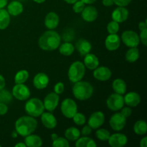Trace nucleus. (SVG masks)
Masks as SVG:
<instances>
[{
    "label": "nucleus",
    "instance_id": "1",
    "mask_svg": "<svg viewBox=\"0 0 147 147\" xmlns=\"http://www.w3.org/2000/svg\"><path fill=\"white\" fill-rule=\"evenodd\" d=\"M61 42L60 35L53 30H49L43 33L38 40V45L45 51H53L58 48Z\"/></svg>",
    "mask_w": 147,
    "mask_h": 147
},
{
    "label": "nucleus",
    "instance_id": "2",
    "mask_svg": "<svg viewBox=\"0 0 147 147\" xmlns=\"http://www.w3.org/2000/svg\"><path fill=\"white\" fill-rule=\"evenodd\" d=\"M37 127V121L34 117L24 116L19 118L15 122V130L18 135L25 137L32 134Z\"/></svg>",
    "mask_w": 147,
    "mask_h": 147
},
{
    "label": "nucleus",
    "instance_id": "3",
    "mask_svg": "<svg viewBox=\"0 0 147 147\" xmlns=\"http://www.w3.org/2000/svg\"><path fill=\"white\" fill-rule=\"evenodd\" d=\"M73 94L76 98L80 100H86L90 98L93 94V87L86 81H78L73 87Z\"/></svg>",
    "mask_w": 147,
    "mask_h": 147
},
{
    "label": "nucleus",
    "instance_id": "4",
    "mask_svg": "<svg viewBox=\"0 0 147 147\" xmlns=\"http://www.w3.org/2000/svg\"><path fill=\"white\" fill-rule=\"evenodd\" d=\"M24 110L29 116L34 118L38 117L44 112V104L40 99L33 98L26 102Z\"/></svg>",
    "mask_w": 147,
    "mask_h": 147
},
{
    "label": "nucleus",
    "instance_id": "5",
    "mask_svg": "<svg viewBox=\"0 0 147 147\" xmlns=\"http://www.w3.org/2000/svg\"><path fill=\"white\" fill-rule=\"evenodd\" d=\"M86 73V66L80 61H76L70 65L68 70V78L70 82L75 83L82 80Z\"/></svg>",
    "mask_w": 147,
    "mask_h": 147
},
{
    "label": "nucleus",
    "instance_id": "6",
    "mask_svg": "<svg viewBox=\"0 0 147 147\" xmlns=\"http://www.w3.org/2000/svg\"><path fill=\"white\" fill-rule=\"evenodd\" d=\"M60 110L65 117L72 119L78 112L77 103L73 99L66 98L62 102Z\"/></svg>",
    "mask_w": 147,
    "mask_h": 147
},
{
    "label": "nucleus",
    "instance_id": "7",
    "mask_svg": "<svg viewBox=\"0 0 147 147\" xmlns=\"http://www.w3.org/2000/svg\"><path fill=\"white\" fill-rule=\"evenodd\" d=\"M121 40L127 47H136L140 43L139 36L133 30H126L121 34Z\"/></svg>",
    "mask_w": 147,
    "mask_h": 147
},
{
    "label": "nucleus",
    "instance_id": "8",
    "mask_svg": "<svg viewBox=\"0 0 147 147\" xmlns=\"http://www.w3.org/2000/svg\"><path fill=\"white\" fill-rule=\"evenodd\" d=\"M108 108L113 111H118L121 110L124 106V99L122 95L118 93H113L106 100Z\"/></svg>",
    "mask_w": 147,
    "mask_h": 147
},
{
    "label": "nucleus",
    "instance_id": "9",
    "mask_svg": "<svg viewBox=\"0 0 147 147\" xmlns=\"http://www.w3.org/2000/svg\"><path fill=\"white\" fill-rule=\"evenodd\" d=\"M30 90L24 83L16 84L12 88V96L19 100H26L30 97Z\"/></svg>",
    "mask_w": 147,
    "mask_h": 147
},
{
    "label": "nucleus",
    "instance_id": "10",
    "mask_svg": "<svg viewBox=\"0 0 147 147\" xmlns=\"http://www.w3.org/2000/svg\"><path fill=\"white\" fill-rule=\"evenodd\" d=\"M126 123V118L121 113H116L112 115L109 121L111 128L115 131H120L125 127Z\"/></svg>",
    "mask_w": 147,
    "mask_h": 147
},
{
    "label": "nucleus",
    "instance_id": "11",
    "mask_svg": "<svg viewBox=\"0 0 147 147\" xmlns=\"http://www.w3.org/2000/svg\"><path fill=\"white\" fill-rule=\"evenodd\" d=\"M59 100H60V97L59 95L55 93V92L48 93L45 96L44 99V104L45 109L50 112H53L56 109L59 104Z\"/></svg>",
    "mask_w": 147,
    "mask_h": 147
},
{
    "label": "nucleus",
    "instance_id": "12",
    "mask_svg": "<svg viewBox=\"0 0 147 147\" xmlns=\"http://www.w3.org/2000/svg\"><path fill=\"white\" fill-rule=\"evenodd\" d=\"M105 115L101 111H96L92 113L88 119V124L92 129H98L104 123Z\"/></svg>",
    "mask_w": 147,
    "mask_h": 147
},
{
    "label": "nucleus",
    "instance_id": "13",
    "mask_svg": "<svg viewBox=\"0 0 147 147\" xmlns=\"http://www.w3.org/2000/svg\"><path fill=\"white\" fill-rule=\"evenodd\" d=\"M108 141L111 147H123L127 144L128 138L123 134L116 133L111 135Z\"/></svg>",
    "mask_w": 147,
    "mask_h": 147
},
{
    "label": "nucleus",
    "instance_id": "14",
    "mask_svg": "<svg viewBox=\"0 0 147 147\" xmlns=\"http://www.w3.org/2000/svg\"><path fill=\"white\" fill-rule=\"evenodd\" d=\"M93 70H94L93 73V77L98 80H100V81H106V80H109L111 78V71L107 67H105V66L97 67Z\"/></svg>",
    "mask_w": 147,
    "mask_h": 147
},
{
    "label": "nucleus",
    "instance_id": "15",
    "mask_svg": "<svg viewBox=\"0 0 147 147\" xmlns=\"http://www.w3.org/2000/svg\"><path fill=\"white\" fill-rule=\"evenodd\" d=\"M98 16L97 9L93 6L85 7L81 12V17L84 21L87 22H93Z\"/></svg>",
    "mask_w": 147,
    "mask_h": 147
},
{
    "label": "nucleus",
    "instance_id": "16",
    "mask_svg": "<svg viewBox=\"0 0 147 147\" xmlns=\"http://www.w3.org/2000/svg\"><path fill=\"white\" fill-rule=\"evenodd\" d=\"M121 38L117 34H110L105 40V46L109 51H115L120 47Z\"/></svg>",
    "mask_w": 147,
    "mask_h": 147
},
{
    "label": "nucleus",
    "instance_id": "17",
    "mask_svg": "<svg viewBox=\"0 0 147 147\" xmlns=\"http://www.w3.org/2000/svg\"><path fill=\"white\" fill-rule=\"evenodd\" d=\"M129 10L125 7H119L115 9L111 14V17L113 21L118 23H122L126 21L129 17Z\"/></svg>",
    "mask_w": 147,
    "mask_h": 147
},
{
    "label": "nucleus",
    "instance_id": "18",
    "mask_svg": "<svg viewBox=\"0 0 147 147\" xmlns=\"http://www.w3.org/2000/svg\"><path fill=\"white\" fill-rule=\"evenodd\" d=\"M49 77L44 73H37L33 78V85L38 90H42L49 84Z\"/></svg>",
    "mask_w": 147,
    "mask_h": 147
},
{
    "label": "nucleus",
    "instance_id": "19",
    "mask_svg": "<svg viewBox=\"0 0 147 147\" xmlns=\"http://www.w3.org/2000/svg\"><path fill=\"white\" fill-rule=\"evenodd\" d=\"M41 121L43 126L47 129H55L57 126V119L55 116L52 113H45L43 112L41 114Z\"/></svg>",
    "mask_w": 147,
    "mask_h": 147
},
{
    "label": "nucleus",
    "instance_id": "20",
    "mask_svg": "<svg viewBox=\"0 0 147 147\" xmlns=\"http://www.w3.org/2000/svg\"><path fill=\"white\" fill-rule=\"evenodd\" d=\"M60 22L59 16L55 12H49L45 18V25L49 30H54L57 27Z\"/></svg>",
    "mask_w": 147,
    "mask_h": 147
},
{
    "label": "nucleus",
    "instance_id": "21",
    "mask_svg": "<svg viewBox=\"0 0 147 147\" xmlns=\"http://www.w3.org/2000/svg\"><path fill=\"white\" fill-rule=\"evenodd\" d=\"M124 103L129 107H136L141 102V96L136 92H129L123 97Z\"/></svg>",
    "mask_w": 147,
    "mask_h": 147
},
{
    "label": "nucleus",
    "instance_id": "22",
    "mask_svg": "<svg viewBox=\"0 0 147 147\" xmlns=\"http://www.w3.org/2000/svg\"><path fill=\"white\" fill-rule=\"evenodd\" d=\"M24 7L22 4L19 1H12L7 6V11L11 16H18L22 13Z\"/></svg>",
    "mask_w": 147,
    "mask_h": 147
},
{
    "label": "nucleus",
    "instance_id": "23",
    "mask_svg": "<svg viewBox=\"0 0 147 147\" xmlns=\"http://www.w3.org/2000/svg\"><path fill=\"white\" fill-rule=\"evenodd\" d=\"M84 65L90 70H94L99 65L98 58L94 54L88 53L84 57Z\"/></svg>",
    "mask_w": 147,
    "mask_h": 147
},
{
    "label": "nucleus",
    "instance_id": "24",
    "mask_svg": "<svg viewBox=\"0 0 147 147\" xmlns=\"http://www.w3.org/2000/svg\"><path fill=\"white\" fill-rule=\"evenodd\" d=\"M92 49V45L89 41L86 40H79L76 43V50L79 52L82 56H85L90 52Z\"/></svg>",
    "mask_w": 147,
    "mask_h": 147
},
{
    "label": "nucleus",
    "instance_id": "25",
    "mask_svg": "<svg viewBox=\"0 0 147 147\" xmlns=\"http://www.w3.org/2000/svg\"><path fill=\"white\" fill-rule=\"evenodd\" d=\"M24 144L28 147H40L42 145V140L39 136L32 134L25 136Z\"/></svg>",
    "mask_w": 147,
    "mask_h": 147
},
{
    "label": "nucleus",
    "instance_id": "26",
    "mask_svg": "<svg viewBox=\"0 0 147 147\" xmlns=\"http://www.w3.org/2000/svg\"><path fill=\"white\" fill-rule=\"evenodd\" d=\"M112 87H113L115 93L120 95L124 94L126 91V88H127L126 82L121 78H117L113 80Z\"/></svg>",
    "mask_w": 147,
    "mask_h": 147
},
{
    "label": "nucleus",
    "instance_id": "27",
    "mask_svg": "<svg viewBox=\"0 0 147 147\" xmlns=\"http://www.w3.org/2000/svg\"><path fill=\"white\" fill-rule=\"evenodd\" d=\"M10 23V14L7 9H0V30H5Z\"/></svg>",
    "mask_w": 147,
    "mask_h": 147
},
{
    "label": "nucleus",
    "instance_id": "28",
    "mask_svg": "<svg viewBox=\"0 0 147 147\" xmlns=\"http://www.w3.org/2000/svg\"><path fill=\"white\" fill-rule=\"evenodd\" d=\"M97 144L96 142L88 136H83V137H79L76 141V147H96Z\"/></svg>",
    "mask_w": 147,
    "mask_h": 147
},
{
    "label": "nucleus",
    "instance_id": "29",
    "mask_svg": "<svg viewBox=\"0 0 147 147\" xmlns=\"http://www.w3.org/2000/svg\"><path fill=\"white\" fill-rule=\"evenodd\" d=\"M65 136L67 140L75 142L80 137V131L77 128L72 126L66 129L65 131Z\"/></svg>",
    "mask_w": 147,
    "mask_h": 147
},
{
    "label": "nucleus",
    "instance_id": "30",
    "mask_svg": "<svg viewBox=\"0 0 147 147\" xmlns=\"http://www.w3.org/2000/svg\"><path fill=\"white\" fill-rule=\"evenodd\" d=\"M59 52L64 56H70L74 53L75 47L73 44L69 42H65L59 46Z\"/></svg>",
    "mask_w": 147,
    "mask_h": 147
},
{
    "label": "nucleus",
    "instance_id": "31",
    "mask_svg": "<svg viewBox=\"0 0 147 147\" xmlns=\"http://www.w3.org/2000/svg\"><path fill=\"white\" fill-rule=\"evenodd\" d=\"M139 58V50L136 47H130L126 53V60L129 63H135Z\"/></svg>",
    "mask_w": 147,
    "mask_h": 147
},
{
    "label": "nucleus",
    "instance_id": "32",
    "mask_svg": "<svg viewBox=\"0 0 147 147\" xmlns=\"http://www.w3.org/2000/svg\"><path fill=\"white\" fill-rule=\"evenodd\" d=\"M134 131L137 135H144L147 132V124L144 121H138L134 126Z\"/></svg>",
    "mask_w": 147,
    "mask_h": 147
},
{
    "label": "nucleus",
    "instance_id": "33",
    "mask_svg": "<svg viewBox=\"0 0 147 147\" xmlns=\"http://www.w3.org/2000/svg\"><path fill=\"white\" fill-rule=\"evenodd\" d=\"M29 78V73L26 70H21L16 73L14 76V82L16 84L24 83Z\"/></svg>",
    "mask_w": 147,
    "mask_h": 147
},
{
    "label": "nucleus",
    "instance_id": "34",
    "mask_svg": "<svg viewBox=\"0 0 147 147\" xmlns=\"http://www.w3.org/2000/svg\"><path fill=\"white\" fill-rule=\"evenodd\" d=\"M12 100V94L5 89L0 90V103H4L6 104L11 103Z\"/></svg>",
    "mask_w": 147,
    "mask_h": 147
},
{
    "label": "nucleus",
    "instance_id": "35",
    "mask_svg": "<svg viewBox=\"0 0 147 147\" xmlns=\"http://www.w3.org/2000/svg\"><path fill=\"white\" fill-rule=\"evenodd\" d=\"M96 136L99 140L100 141H108L111 136V134L109 131L105 129H98L96 131Z\"/></svg>",
    "mask_w": 147,
    "mask_h": 147
},
{
    "label": "nucleus",
    "instance_id": "36",
    "mask_svg": "<svg viewBox=\"0 0 147 147\" xmlns=\"http://www.w3.org/2000/svg\"><path fill=\"white\" fill-rule=\"evenodd\" d=\"M53 146L54 147H69L68 140L66 138L57 137L55 140L53 141Z\"/></svg>",
    "mask_w": 147,
    "mask_h": 147
},
{
    "label": "nucleus",
    "instance_id": "37",
    "mask_svg": "<svg viewBox=\"0 0 147 147\" xmlns=\"http://www.w3.org/2000/svg\"><path fill=\"white\" fill-rule=\"evenodd\" d=\"M72 119H73L74 123L76 125H78V126H83L86 121V116H84V114L81 113H78V112H77Z\"/></svg>",
    "mask_w": 147,
    "mask_h": 147
},
{
    "label": "nucleus",
    "instance_id": "38",
    "mask_svg": "<svg viewBox=\"0 0 147 147\" xmlns=\"http://www.w3.org/2000/svg\"><path fill=\"white\" fill-rule=\"evenodd\" d=\"M107 31L109 34H117L119 31V23L116 21H111L108 24Z\"/></svg>",
    "mask_w": 147,
    "mask_h": 147
},
{
    "label": "nucleus",
    "instance_id": "39",
    "mask_svg": "<svg viewBox=\"0 0 147 147\" xmlns=\"http://www.w3.org/2000/svg\"><path fill=\"white\" fill-rule=\"evenodd\" d=\"M85 6V4L81 1V0H78L77 1L73 4V9L74 12L76 13H81L82 11L83 10Z\"/></svg>",
    "mask_w": 147,
    "mask_h": 147
},
{
    "label": "nucleus",
    "instance_id": "40",
    "mask_svg": "<svg viewBox=\"0 0 147 147\" xmlns=\"http://www.w3.org/2000/svg\"><path fill=\"white\" fill-rule=\"evenodd\" d=\"M65 89V86L63 84V83L62 82H58L57 83H56L55 86H54V91L55 93H57V94L60 95L61 93H63Z\"/></svg>",
    "mask_w": 147,
    "mask_h": 147
},
{
    "label": "nucleus",
    "instance_id": "41",
    "mask_svg": "<svg viewBox=\"0 0 147 147\" xmlns=\"http://www.w3.org/2000/svg\"><path fill=\"white\" fill-rule=\"evenodd\" d=\"M139 39H140V41L142 42V44H143L144 46H146V44H147V29L146 30L141 31L140 35H139Z\"/></svg>",
    "mask_w": 147,
    "mask_h": 147
},
{
    "label": "nucleus",
    "instance_id": "42",
    "mask_svg": "<svg viewBox=\"0 0 147 147\" xmlns=\"http://www.w3.org/2000/svg\"><path fill=\"white\" fill-rule=\"evenodd\" d=\"M131 0H113V2L118 7H126L131 3Z\"/></svg>",
    "mask_w": 147,
    "mask_h": 147
},
{
    "label": "nucleus",
    "instance_id": "43",
    "mask_svg": "<svg viewBox=\"0 0 147 147\" xmlns=\"http://www.w3.org/2000/svg\"><path fill=\"white\" fill-rule=\"evenodd\" d=\"M121 113L124 116L125 118H129V116L131 115L132 113V111L131 109V108L129 107H123L121 109Z\"/></svg>",
    "mask_w": 147,
    "mask_h": 147
},
{
    "label": "nucleus",
    "instance_id": "44",
    "mask_svg": "<svg viewBox=\"0 0 147 147\" xmlns=\"http://www.w3.org/2000/svg\"><path fill=\"white\" fill-rule=\"evenodd\" d=\"M92 133V129L87 125V126H84V127L82 129L81 132H80V134H82L83 136H88V135Z\"/></svg>",
    "mask_w": 147,
    "mask_h": 147
},
{
    "label": "nucleus",
    "instance_id": "45",
    "mask_svg": "<svg viewBox=\"0 0 147 147\" xmlns=\"http://www.w3.org/2000/svg\"><path fill=\"white\" fill-rule=\"evenodd\" d=\"M8 111V106L6 103H0V116L5 115Z\"/></svg>",
    "mask_w": 147,
    "mask_h": 147
},
{
    "label": "nucleus",
    "instance_id": "46",
    "mask_svg": "<svg viewBox=\"0 0 147 147\" xmlns=\"http://www.w3.org/2000/svg\"><path fill=\"white\" fill-rule=\"evenodd\" d=\"M139 30H140V31L146 30L147 29L146 22H139Z\"/></svg>",
    "mask_w": 147,
    "mask_h": 147
},
{
    "label": "nucleus",
    "instance_id": "47",
    "mask_svg": "<svg viewBox=\"0 0 147 147\" xmlns=\"http://www.w3.org/2000/svg\"><path fill=\"white\" fill-rule=\"evenodd\" d=\"M103 4L105 7H111L113 4H114L113 0H103Z\"/></svg>",
    "mask_w": 147,
    "mask_h": 147
},
{
    "label": "nucleus",
    "instance_id": "48",
    "mask_svg": "<svg viewBox=\"0 0 147 147\" xmlns=\"http://www.w3.org/2000/svg\"><path fill=\"white\" fill-rule=\"evenodd\" d=\"M4 87H5V79L4 76L0 75V90L4 88Z\"/></svg>",
    "mask_w": 147,
    "mask_h": 147
},
{
    "label": "nucleus",
    "instance_id": "49",
    "mask_svg": "<svg viewBox=\"0 0 147 147\" xmlns=\"http://www.w3.org/2000/svg\"><path fill=\"white\" fill-rule=\"evenodd\" d=\"M141 147H146L147 146V137L145 136L144 137L142 140L140 141V144H139Z\"/></svg>",
    "mask_w": 147,
    "mask_h": 147
},
{
    "label": "nucleus",
    "instance_id": "50",
    "mask_svg": "<svg viewBox=\"0 0 147 147\" xmlns=\"http://www.w3.org/2000/svg\"><path fill=\"white\" fill-rule=\"evenodd\" d=\"M8 4V0H0V9H3Z\"/></svg>",
    "mask_w": 147,
    "mask_h": 147
},
{
    "label": "nucleus",
    "instance_id": "51",
    "mask_svg": "<svg viewBox=\"0 0 147 147\" xmlns=\"http://www.w3.org/2000/svg\"><path fill=\"white\" fill-rule=\"evenodd\" d=\"M85 4H93L94 2H96V0H81Z\"/></svg>",
    "mask_w": 147,
    "mask_h": 147
},
{
    "label": "nucleus",
    "instance_id": "52",
    "mask_svg": "<svg viewBox=\"0 0 147 147\" xmlns=\"http://www.w3.org/2000/svg\"><path fill=\"white\" fill-rule=\"evenodd\" d=\"M65 1V2H67V4H73L76 1H77L78 0H63Z\"/></svg>",
    "mask_w": 147,
    "mask_h": 147
},
{
    "label": "nucleus",
    "instance_id": "53",
    "mask_svg": "<svg viewBox=\"0 0 147 147\" xmlns=\"http://www.w3.org/2000/svg\"><path fill=\"white\" fill-rule=\"evenodd\" d=\"M16 147H26V144L24 143H18L15 144Z\"/></svg>",
    "mask_w": 147,
    "mask_h": 147
},
{
    "label": "nucleus",
    "instance_id": "54",
    "mask_svg": "<svg viewBox=\"0 0 147 147\" xmlns=\"http://www.w3.org/2000/svg\"><path fill=\"white\" fill-rule=\"evenodd\" d=\"M58 137V136H57V134H52V136H51V139H52V140L53 141H54V140H55L56 139H57V138Z\"/></svg>",
    "mask_w": 147,
    "mask_h": 147
},
{
    "label": "nucleus",
    "instance_id": "55",
    "mask_svg": "<svg viewBox=\"0 0 147 147\" xmlns=\"http://www.w3.org/2000/svg\"><path fill=\"white\" fill-rule=\"evenodd\" d=\"M17 135H18V134H17V132L16 131V130L12 132V134H11V136H12V138H17Z\"/></svg>",
    "mask_w": 147,
    "mask_h": 147
},
{
    "label": "nucleus",
    "instance_id": "56",
    "mask_svg": "<svg viewBox=\"0 0 147 147\" xmlns=\"http://www.w3.org/2000/svg\"><path fill=\"white\" fill-rule=\"evenodd\" d=\"M33 1H34V2L37 3V4H42V3L45 2L46 0H33Z\"/></svg>",
    "mask_w": 147,
    "mask_h": 147
},
{
    "label": "nucleus",
    "instance_id": "57",
    "mask_svg": "<svg viewBox=\"0 0 147 147\" xmlns=\"http://www.w3.org/2000/svg\"><path fill=\"white\" fill-rule=\"evenodd\" d=\"M1 145H0V147H1Z\"/></svg>",
    "mask_w": 147,
    "mask_h": 147
}]
</instances>
